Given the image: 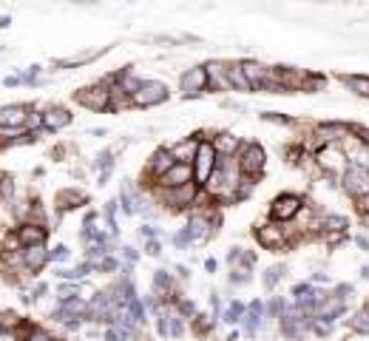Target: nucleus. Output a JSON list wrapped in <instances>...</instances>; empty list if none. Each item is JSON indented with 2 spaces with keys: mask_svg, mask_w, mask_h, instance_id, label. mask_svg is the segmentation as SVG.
<instances>
[{
  "mask_svg": "<svg viewBox=\"0 0 369 341\" xmlns=\"http://www.w3.org/2000/svg\"><path fill=\"white\" fill-rule=\"evenodd\" d=\"M108 86H111V77L94 83V86L80 88V91L74 94L77 105H83V108H88V111H97V114L108 111V105H111V91H108Z\"/></svg>",
  "mask_w": 369,
  "mask_h": 341,
  "instance_id": "2",
  "label": "nucleus"
},
{
  "mask_svg": "<svg viewBox=\"0 0 369 341\" xmlns=\"http://www.w3.org/2000/svg\"><path fill=\"white\" fill-rule=\"evenodd\" d=\"M153 293L160 299H177L173 296V279L168 276V270H157V276H153Z\"/></svg>",
  "mask_w": 369,
  "mask_h": 341,
  "instance_id": "23",
  "label": "nucleus"
},
{
  "mask_svg": "<svg viewBox=\"0 0 369 341\" xmlns=\"http://www.w3.org/2000/svg\"><path fill=\"white\" fill-rule=\"evenodd\" d=\"M341 182H344V191H346L349 197H355V199L369 197V170H366V168L349 165L346 174L341 177Z\"/></svg>",
  "mask_w": 369,
  "mask_h": 341,
  "instance_id": "9",
  "label": "nucleus"
},
{
  "mask_svg": "<svg viewBox=\"0 0 369 341\" xmlns=\"http://www.w3.org/2000/svg\"><path fill=\"white\" fill-rule=\"evenodd\" d=\"M23 341H54V336H51L46 327H37V325H31V330H29V336H26Z\"/></svg>",
  "mask_w": 369,
  "mask_h": 341,
  "instance_id": "34",
  "label": "nucleus"
},
{
  "mask_svg": "<svg viewBox=\"0 0 369 341\" xmlns=\"http://www.w3.org/2000/svg\"><path fill=\"white\" fill-rule=\"evenodd\" d=\"M236 162H239V170L244 177H259L262 170H264V162H267V154H264V148L256 145V142H244L239 148V154H236Z\"/></svg>",
  "mask_w": 369,
  "mask_h": 341,
  "instance_id": "3",
  "label": "nucleus"
},
{
  "mask_svg": "<svg viewBox=\"0 0 369 341\" xmlns=\"http://www.w3.org/2000/svg\"><path fill=\"white\" fill-rule=\"evenodd\" d=\"M193 182V168L190 165H173L168 174H162L157 182H153V188H179V185H188Z\"/></svg>",
  "mask_w": 369,
  "mask_h": 341,
  "instance_id": "16",
  "label": "nucleus"
},
{
  "mask_svg": "<svg viewBox=\"0 0 369 341\" xmlns=\"http://www.w3.org/2000/svg\"><path fill=\"white\" fill-rule=\"evenodd\" d=\"M23 325V318L12 310H0V330H17Z\"/></svg>",
  "mask_w": 369,
  "mask_h": 341,
  "instance_id": "30",
  "label": "nucleus"
},
{
  "mask_svg": "<svg viewBox=\"0 0 369 341\" xmlns=\"http://www.w3.org/2000/svg\"><path fill=\"white\" fill-rule=\"evenodd\" d=\"M216 151H213L210 140H199V148H196V157H193V182L196 185H205L207 177L213 174V168H216Z\"/></svg>",
  "mask_w": 369,
  "mask_h": 341,
  "instance_id": "5",
  "label": "nucleus"
},
{
  "mask_svg": "<svg viewBox=\"0 0 369 341\" xmlns=\"http://www.w3.org/2000/svg\"><path fill=\"white\" fill-rule=\"evenodd\" d=\"M46 264H49V251H46V244H37V248H23V268H26V273H29L31 279L40 273Z\"/></svg>",
  "mask_w": 369,
  "mask_h": 341,
  "instance_id": "17",
  "label": "nucleus"
},
{
  "mask_svg": "<svg viewBox=\"0 0 369 341\" xmlns=\"http://www.w3.org/2000/svg\"><path fill=\"white\" fill-rule=\"evenodd\" d=\"M31 105L26 103H12L0 108V131H26V120H29Z\"/></svg>",
  "mask_w": 369,
  "mask_h": 341,
  "instance_id": "10",
  "label": "nucleus"
},
{
  "mask_svg": "<svg viewBox=\"0 0 369 341\" xmlns=\"http://www.w3.org/2000/svg\"><path fill=\"white\" fill-rule=\"evenodd\" d=\"M125 259H128V262H137V251H133V248H125Z\"/></svg>",
  "mask_w": 369,
  "mask_h": 341,
  "instance_id": "39",
  "label": "nucleus"
},
{
  "mask_svg": "<svg viewBox=\"0 0 369 341\" xmlns=\"http://www.w3.org/2000/svg\"><path fill=\"white\" fill-rule=\"evenodd\" d=\"M145 251H148V256H160V253H162V248H160L157 239H151V242L145 244Z\"/></svg>",
  "mask_w": 369,
  "mask_h": 341,
  "instance_id": "37",
  "label": "nucleus"
},
{
  "mask_svg": "<svg viewBox=\"0 0 369 341\" xmlns=\"http://www.w3.org/2000/svg\"><path fill=\"white\" fill-rule=\"evenodd\" d=\"M168 100V86L160 83V80H142L140 91L131 97V105H137V108H153V105H160Z\"/></svg>",
  "mask_w": 369,
  "mask_h": 341,
  "instance_id": "7",
  "label": "nucleus"
},
{
  "mask_svg": "<svg viewBox=\"0 0 369 341\" xmlns=\"http://www.w3.org/2000/svg\"><path fill=\"white\" fill-rule=\"evenodd\" d=\"M202 91H207V74L205 66H193L182 74V94L185 97H199Z\"/></svg>",
  "mask_w": 369,
  "mask_h": 341,
  "instance_id": "12",
  "label": "nucleus"
},
{
  "mask_svg": "<svg viewBox=\"0 0 369 341\" xmlns=\"http://www.w3.org/2000/svg\"><path fill=\"white\" fill-rule=\"evenodd\" d=\"M160 205L170 207V211H188L190 205H196V197H199V185L196 182H188V185H179V188H153Z\"/></svg>",
  "mask_w": 369,
  "mask_h": 341,
  "instance_id": "1",
  "label": "nucleus"
},
{
  "mask_svg": "<svg viewBox=\"0 0 369 341\" xmlns=\"http://www.w3.org/2000/svg\"><path fill=\"white\" fill-rule=\"evenodd\" d=\"M304 207V199L296 197V194H281L273 199V205H270V216H273V222L284 225V222H293Z\"/></svg>",
  "mask_w": 369,
  "mask_h": 341,
  "instance_id": "8",
  "label": "nucleus"
},
{
  "mask_svg": "<svg viewBox=\"0 0 369 341\" xmlns=\"http://www.w3.org/2000/svg\"><path fill=\"white\" fill-rule=\"evenodd\" d=\"M0 341H23V336L17 330H0Z\"/></svg>",
  "mask_w": 369,
  "mask_h": 341,
  "instance_id": "36",
  "label": "nucleus"
},
{
  "mask_svg": "<svg viewBox=\"0 0 369 341\" xmlns=\"http://www.w3.org/2000/svg\"><path fill=\"white\" fill-rule=\"evenodd\" d=\"M318 227L324 233H344L346 227H349V222L344 219V216H333V214H327L324 219H318Z\"/></svg>",
  "mask_w": 369,
  "mask_h": 341,
  "instance_id": "25",
  "label": "nucleus"
},
{
  "mask_svg": "<svg viewBox=\"0 0 369 341\" xmlns=\"http://www.w3.org/2000/svg\"><path fill=\"white\" fill-rule=\"evenodd\" d=\"M196 148H199V137H188V140H179L177 145H170V157L177 165H193V157H196Z\"/></svg>",
  "mask_w": 369,
  "mask_h": 341,
  "instance_id": "18",
  "label": "nucleus"
},
{
  "mask_svg": "<svg viewBox=\"0 0 369 341\" xmlns=\"http://www.w3.org/2000/svg\"><path fill=\"white\" fill-rule=\"evenodd\" d=\"M21 251H23V248H21V239H17L14 227L0 236V253H21Z\"/></svg>",
  "mask_w": 369,
  "mask_h": 341,
  "instance_id": "28",
  "label": "nucleus"
},
{
  "mask_svg": "<svg viewBox=\"0 0 369 341\" xmlns=\"http://www.w3.org/2000/svg\"><path fill=\"white\" fill-rule=\"evenodd\" d=\"M17 239H21V248H37V244H46L49 239V227H40V225H17L14 227Z\"/></svg>",
  "mask_w": 369,
  "mask_h": 341,
  "instance_id": "15",
  "label": "nucleus"
},
{
  "mask_svg": "<svg viewBox=\"0 0 369 341\" xmlns=\"http://www.w3.org/2000/svg\"><path fill=\"white\" fill-rule=\"evenodd\" d=\"M3 83H6L9 88H14V86H21V77H17V74H12V77H6Z\"/></svg>",
  "mask_w": 369,
  "mask_h": 341,
  "instance_id": "38",
  "label": "nucleus"
},
{
  "mask_svg": "<svg viewBox=\"0 0 369 341\" xmlns=\"http://www.w3.org/2000/svg\"><path fill=\"white\" fill-rule=\"evenodd\" d=\"M40 114H43V131H49V134H57V131L71 125V111L66 105H46Z\"/></svg>",
  "mask_w": 369,
  "mask_h": 341,
  "instance_id": "11",
  "label": "nucleus"
},
{
  "mask_svg": "<svg viewBox=\"0 0 369 341\" xmlns=\"http://www.w3.org/2000/svg\"><path fill=\"white\" fill-rule=\"evenodd\" d=\"M227 66H230V63H219V60L205 66L207 88H213V91H230V83H227Z\"/></svg>",
  "mask_w": 369,
  "mask_h": 341,
  "instance_id": "19",
  "label": "nucleus"
},
{
  "mask_svg": "<svg viewBox=\"0 0 369 341\" xmlns=\"http://www.w3.org/2000/svg\"><path fill=\"white\" fill-rule=\"evenodd\" d=\"M54 341H66V338H57V336H54Z\"/></svg>",
  "mask_w": 369,
  "mask_h": 341,
  "instance_id": "43",
  "label": "nucleus"
},
{
  "mask_svg": "<svg viewBox=\"0 0 369 341\" xmlns=\"http://www.w3.org/2000/svg\"><path fill=\"white\" fill-rule=\"evenodd\" d=\"M290 233L293 231H290V227H281L279 222H264V225L256 227V242L264 251H281V248H287Z\"/></svg>",
  "mask_w": 369,
  "mask_h": 341,
  "instance_id": "6",
  "label": "nucleus"
},
{
  "mask_svg": "<svg viewBox=\"0 0 369 341\" xmlns=\"http://www.w3.org/2000/svg\"><path fill=\"white\" fill-rule=\"evenodd\" d=\"M97 54H100V51H86V54H77V57H66V60H54V66H60V68H74V66L91 63Z\"/></svg>",
  "mask_w": 369,
  "mask_h": 341,
  "instance_id": "29",
  "label": "nucleus"
},
{
  "mask_svg": "<svg viewBox=\"0 0 369 341\" xmlns=\"http://www.w3.org/2000/svg\"><path fill=\"white\" fill-rule=\"evenodd\" d=\"M88 202V194L80 188H66V191L57 194V207L60 211H74V207H83Z\"/></svg>",
  "mask_w": 369,
  "mask_h": 341,
  "instance_id": "21",
  "label": "nucleus"
},
{
  "mask_svg": "<svg viewBox=\"0 0 369 341\" xmlns=\"http://www.w3.org/2000/svg\"><path fill=\"white\" fill-rule=\"evenodd\" d=\"M262 316H264V307L259 305V301H253V305L247 307V313H244V327H247V333H256V330L262 327Z\"/></svg>",
  "mask_w": 369,
  "mask_h": 341,
  "instance_id": "26",
  "label": "nucleus"
},
{
  "mask_svg": "<svg viewBox=\"0 0 369 341\" xmlns=\"http://www.w3.org/2000/svg\"><path fill=\"white\" fill-rule=\"evenodd\" d=\"M9 23H12V17H0V29H9Z\"/></svg>",
  "mask_w": 369,
  "mask_h": 341,
  "instance_id": "41",
  "label": "nucleus"
},
{
  "mask_svg": "<svg viewBox=\"0 0 369 341\" xmlns=\"http://www.w3.org/2000/svg\"><path fill=\"white\" fill-rule=\"evenodd\" d=\"M244 318V305H239V301H233V305L225 310V321H230V325H236V321Z\"/></svg>",
  "mask_w": 369,
  "mask_h": 341,
  "instance_id": "33",
  "label": "nucleus"
},
{
  "mask_svg": "<svg viewBox=\"0 0 369 341\" xmlns=\"http://www.w3.org/2000/svg\"><path fill=\"white\" fill-rule=\"evenodd\" d=\"M316 165L324 170V174H329V177H344L346 168H349V160H346L341 145H324L316 154Z\"/></svg>",
  "mask_w": 369,
  "mask_h": 341,
  "instance_id": "4",
  "label": "nucleus"
},
{
  "mask_svg": "<svg viewBox=\"0 0 369 341\" xmlns=\"http://www.w3.org/2000/svg\"><path fill=\"white\" fill-rule=\"evenodd\" d=\"M114 83L120 86V88L128 94V97H133V94L140 91V86H142V80H140V77H137V74H133L131 68H123V71H116V74H114Z\"/></svg>",
  "mask_w": 369,
  "mask_h": 341,
  "instance_id": "22",
  "label": "nucleus"
},
{
  "mask_svg": "<svg viewBox=\"0 0 369 341\" xmlns=\"http://www.w3.org/2000/svg\"><path fill=\"white\" fill-rule=\"evenodd\" d=\"M344 86L358 94V97H369V77H361V74H344Z\"/></svg>",
  "mask_w": 369,
  "mask_h": 341,
  "instance_id": "24",
  "label": "nucleus"
},
{
  "mask_svg": "<svg viewBox=\"0 0 369 341\" xmlns=\"http://www.w3.org/2000/svg\"><path fill=\"white\" fill-rule=\"evenodd\" d=\"M227 83H230V91H250L244 74H242V68H239L236 63L227 66Z\"/></svg>",
  "mask_w": 369,
  "mask_h": 341,
  "instance_id": "27",
  "label": "nucleus"
},
{
  "mask_svg": "<svg viewBox=\"0 0 369 341\" xmlns=\"http://www.w3.org/2000/svg\"><path fill=\"white\" fill-rule=\"evenodd\" d=\"M210 145H213V151H216V157H236L239 154V148H242V140L236 137V134H216L210 140Z\"/></svg>",
  "mask_w": 369,
  "mask_h": 341,
  "instance_id": "20",
  "label": "nucleus"
},
{
  "mask_svg": "<svg viewBox=\"0 0 369 341\" xmlns=\"http://www.w3.org/2000/svg\"><path fill=\"white\" fill-rule=\"evenodd\" d=\"M364 279H369V264H366V268H364Z\"/></svg>",
  "mask_w": 369,
  "mask_h": 341,
  "instance_id": "42",
  "label": "nucleus"
},
{
  "mask_svg": "<svg viewBox=\"0 0 369 341\" xmlns=\"http://www.w3.org/2000/svg\"><path fill=\"white\" fill-rule=\"evenodd\" d=\"M349 327H353L355 333H361V336H369V307H364L353 321H349Z\"/></svg>",
  "mask_w": 369,
  "mask_h": 341,
  "instance_id": "31",
  "label": "nucleus"
},
{
  "mask_svg": "<svg viewBox=\"0 0 369 341\" xmlns=\"http://www.w3.org/2000/svg\"><path fill=\"white\" fill-rule=\"evenodd\" d=\"M358 202H361V211L369 214V197H364V199H358Z\"/></svg>",
  "mask_w": 369,
  "mask_h": 341,
  "instance_id": "40",
  "label": "nucleus"
},
{
  "mask_svg": "<svg viewBox=\"0 0 369 341\" xmlns=\"http://www.w3.org/2000/svg\"><path fill=\"white\" fill-rule=\"evenodd\" d=\"M349 134H353V131H349L344 123H327V125H318L316 128V142L324 148V145H338L341 140H346Z\"/></svg>",
  "mask_w": 369,
  "mask_h": 341,
  "instance_id": "13",
  "label": "nucleus"
},
{
  "mask_svg": "<svg viewBox=\"0 0 369 341\" xmlns=\"http://www.w3.org/2000/svg\"><path fill=\"white\" fill-rule=\"evenodd\" d=\"M173 165H177V162H173L170 151H168V148H160L157 154H153V157L148 160V165H145V177H148V179H151V185H153V182H157L162 174H168V170H170Z\"/></svg>",
  "mask_w": 369,
  "mask_h": 341,
  "instance_id": "14",
  "label": "nucleus"
},
{
  "mask_svg": "<svg viewBox=\"0 0 369 341\" xmlns=\"http://www.w3.org/2000/svg\"><path fill=\"white\" fill-rule=\"evenodd\" d=\"M68 259H71V251L66 244H57L54 251H49V262H68Z\"/></svg>",
  "mask_w": 369,
  "mask_h": 341,
  "instance_id": "35",
  "label": "nucleus"
},
{
  "mask_svg": "<svg viewBox=\"0 0 369 341\" xmlns=\"http://www.w3.org/2000/svg\"><path fill=\"white\" fill-rule=\"evenodd\" d=\"M279 279H284V264H276V268H270V270L264 273V284H267L270 290H273L276 284H279Z\"/></svg>",
  "mask_w": 369,
  "mask_h": 341,
  "instance_id": "32",
  "label": "nucleus"
}]
</instances>
